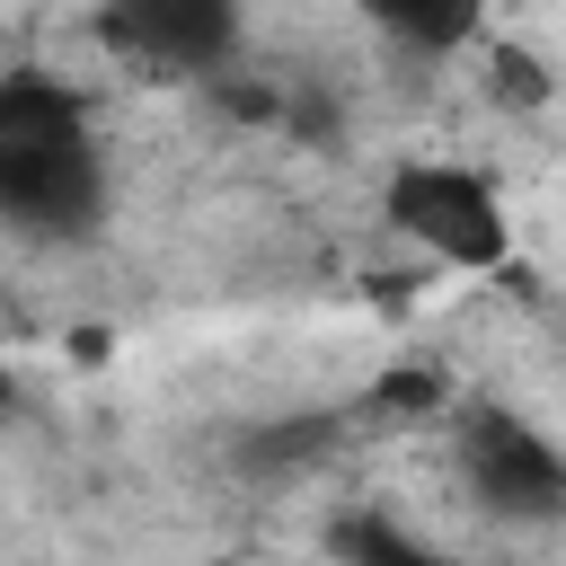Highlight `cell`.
<instances>
[{
  "label": "cell",
  "mask_w": 566,
  "mask_h": 566,
  "mask_svg": "<svg viewBox=\"0 0 566 566\" xmlns=\"http://www.w3.org/2000/svg\"><path fill=\"white\" fill-rule=\"evenodd\" d=\"M389 221H398L424 256L469 265V274H486V265L513 256V230H504L495 186L469 177V168H451V159H407V168L389 177Z\"/></svg>",
  "instance_id": "6da1fadb"
},
{
  "label": "cell",
  "mask_w": 566,
  "mask_h": 566,
  "mask_svg": "<svg viewBox=\"0 0 566 566\" xmlns=\"http://www.w3.org/2000/svg\"><path fill=\"white\" fill-rule=\"evenodd\" d=\"M0 221L27 239H88L106 221V159L88 133L0 142Z\"/></svg>",
  "instance_id": "7a4b0ae2"
},
{
  "label": "cell",
  "mask_w": 566,
  "mask_h": 566,
  "mask_svg": "<svg viewBox=\"0 0 566 566\" xmlns=\"http://www.w3.org/2000/svg\"><path fill=\"white\" fill-rule=\"evenodd\" d=\"M460 478L495 522H566V451H548V433L504 407L460 424Z\"/></svg>",
  "instance_id": "3957f363"
},
{
  "label": "cell",
  "mask_w": 566,
  "mask_h": 566,
  "mask_svg": "<svg viewBox=\"0 0 566 566\" xmlns=\"http://www.w3.org/2000/svg\"><path fill=\"white\" fill-rule=\"evenodd\" d=\"M106 53L168 71V80H212L239 53V0H106L97 9Z\"/></svg>",
  "instance_id": "277c9868"
},
{
  "label": "cell",
  "mask_w": 566,
  "mask_h": 566,
  "mask_svg": "<svg viewBox=\"0 0 566 566\" xmlns=\"http://www.w3.org/2000/svg\"><path fill=\"white\" fill-rule=\"evenodd\" d=\"M62 133H88L80 88H62L44 71H9L0 80V142H62Z\"/></svg>",
  "instance_id": "5b68a950"
},
{
  "label": "cell",
  "mask_w": 566,
  "mask_h": 566,
  "mask_svg": "<svg viewBox=\"0 0 566 566\" xmlns=\"http://www.w3.org/2000/svg\"><path fill=\"white\" fill-rule=\"evenodd\" d=\"M380 35H398V44H416V53H451V44H469L478 35V0H354Z\"/></svg>",
  "instance_id": "8992f818"
},
{
  "label": "cell",
  "mask_w": 566,
  "mask_h": 566,
  "mask_svg": "<svg viewBox=\"0 0 566 566\" xmlns=\"http://www.w3.org/2000/svg\"><path fill=\"white\" fill-rule=\"evenodd\" d=\"M327 442H336V424H327V416H292V424H248L230 460H239L248 478H274V469H301V460H318Z\"/></svg>",
  "instance_id": "52a82bcc"
},
{
  "label": "cell",
  "mask_w": 566,
  "mask_h": 566,
  "mask_svg": "<svg viewBox=\"0 0 566 566\" xmlns=\"http://www.w3.org/2000/svg\"><path fill=\"white\" fill-rule=\"evenodd\" d=\"M478 80H486V97L495 106H548V71H539V53L531 44H486V62H478Z\"/></svg>",
  "instance_id": "ba28073f"
},
{
  "label": "cell",
  "mask_w": 566,
  "mask_h": 566,
  "mask_svg": "<svg viewBox=\"0 0 566 566\" xmlns=\"http://www.w3.org/2000/svg\"><path fill=\"white\" fill-rule=\"evenodd\" d=\"M327 548H336V557H380V566H424V539L389 531L380 513H345V522L327 531Z\"/></svg>",
  "instance_id": "9c48e42d"
},
{
  "label": "cell",
  "mask_w": 566,
  "mask_h": 566,
  "mask_svg": "<svg viewBox=\"0 0 566 566\" xmlns=\"http://www.w3.org/2000/svg\"><path fill=\"white\" fill-rule=\"evenodd\" d=\"M371 398H380L389 416H433V407H442V380H433V371H389Z\"/></svg>",
  "instance_id": "30bf717a"
}]
</instances>
